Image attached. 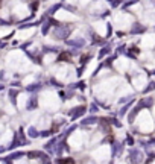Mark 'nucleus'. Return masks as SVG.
<instances>
[{
	"label": "nucleus",
	"instance_id": "f257e3e1",
	"mask_svg": "<svg viewBox=\"0 0 155 164\" xmlns=\"http://www.w3.org/2000/svg\"><path fill=\"white\" fill-rule=\"evenodd\" d=\"M84 111H85V108H82V106H79L78 109H75V111H72V117H73V119H76V117H79V115H82V114H84Z\"/></svg>",
	"mask_w": 155,
	"mask_h": 164
},
{
	"label": "nucleus",
	"instance_id": "f03ea898",
	"mask_svg": "<svg viewBox=\"0 0 155 164\" xmlns=\"http://www.w3.org/2000/svg\"><path fill=\"white\" fill-rule=\"evenodd\" d=\"M65 34H69V31L65 29V28H62V29H58V31H56V37H58V38H65V37H67Z\"/></svg>",
	"mask_w": 155,
	"mask_h": 164
},
{
	"label": "nucleus",
	"instance_id": "7ed1b4c3",
	"mask_svg": "<svg viewBox=\"0 0 155 164\" xmlns=\"http://www.w3.org/2000/svg\"><path fill=\"white\" fill-rule=\"evenodd\" d=\"M67 58H69V55H67V53H62V55L59 56V59H61V61H67Z\"/></svg>",
	"mask_w": 155,
	"mask_h": 164
},
{
	"label": "nucleus",
	"instance_id": "20e7f679",
	"mask_svg": "<svg viewBox=\"0 0 155 164\" xmlns=\"http://www.w3.org/2000/svg\"><path fill=\"white\" fill-rule=\"evenodd\" d=\"M94 122H96V119H93V117H91V119H88V120H84V123H88V125L94 123Z\"/></svg>",
	"mask_w": 155,
	"mask_h": 164
},
{
	"label": "nucleus",
	"instance_id": "39448f33",
	"mask_svg": "<svg viewBox=\"0 0 155 164\" xmlns=\"http://www.w3.org/2000/svg\"><path fill=\"white\" fill-rule=\"evenodd\" d=\"M29 132H31V135H32V137L38 135V132H35V129H34V128H31V129H29Z\"/></svg>",
	"mask_w": 155,
	"mask_h": 164
}]
</instances>
